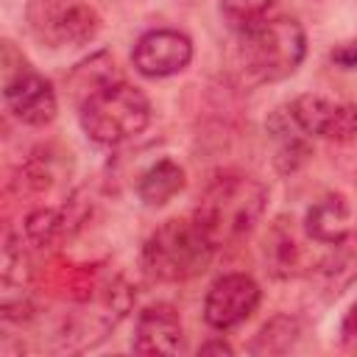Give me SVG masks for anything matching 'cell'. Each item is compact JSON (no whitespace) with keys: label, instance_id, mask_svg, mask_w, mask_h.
<instances>
[{"label":"cell","instance_id":"obj_1","mask_svg":"<svg viewBox=\"0 0 357 357\" xmlns=\"http://www.w3.org/2000/svg\"><path fill=\"white\" fill-rule=\"evenodd\" d=\"M265 206L268 187L259 178L226 170L206 181L192 209V220L206 231V237L218 248H223L245 240L262 220Z\"/></svg>","mask_w":357,"mask_h":357},{"label":"cell","instance_id":"obj_2","mask_svg":"<svg viewBox=\"0 0 357 357\" xmlns=\"http://www.w3.org/2000/svg\"><path fill=\"white\" fill-rule=\"evenodd\" d=\"M237 31V67L251 84L284 81L307 56V33L296 17H262Z\"/></svg>","mask_w":357,"mask_h":357},{"label":"cell","instance_id":"obj_3","mask_svg":"<svg viewBox=\"0 0 357 357\" xmlns=\"http://www.w3.org/2000/svg\"><path fill=\"white\" fill-rule=\"evenodd\" d=\"M81 131L98 145H120L142 134L151 123V100L123 78H112L84 95L78 103Z\"/></svg>","mask_w":357,"mask_h":357},{"label":"cell","instance_id":"obj_4","mask_svg":"<svg viewBox=\"0 0 357 357\" xmlns=\"http://www.w3.org/2000/svg\"><path fill=\"white\" fill-rule=\"evenodd\" d=\"M215 251L218 245L192 218H170L148 234L139 262L156 282H187L209 268Z\"/></svg>","mask_w":357,"mask_h":357},{"label":"cell","instance_id":"obj_5","mask_svg":"<svg viewBox=\"0 0 357 357\" xmlns=\"http://www.w3.org/2000/svg\"><path fill=\"white\" fill-rule=\"evenodd\" d=\"M28 22L36 39L50 47H78L100 31L98 11L81 0H33L28 6Z\"/></svg>","mask_w":357,"mask_h":357},{"label":"cell","instance_id":"obj_6","mask_svg":"<svg viewBox=\"0 0 357 357\" xmlns=\"http://www.w3.org/2000/svg\"><path fill=\"white\" fill-rule=\"evenodd\" d=\"M287 112L301 134H312L337 145L357 139V103L304 92L287 103Z\"/></svg>","mask_w":357,"mask_h":357},{"label":"cell","instance_id":"obj_7","mask_svg":"<svg viewBox=\"0 0 357 357\" xmlns=\"http://www.w3.org/2000/svg\"><path fill=\"white\" fill-rule=\"evenodd\" d=\"M3 100L8 114L25 126H47L56 120L59 112V98L53 84L36 70H31L25 61L20 67H6Z\"/></svg>","mask_w":357,"mask_h":357},{"label":"cell","instance_id":"obj_8","mask_svg":"<svg viewBox=\"0 0 357 357\" xmlns=\"http://www.w3.org/2000/svg\"><path fill=\"white\" fill-rule=\"evenodd\" d=\"M262 301L259 282L248 273H223L218 276L204 296V321L218 329H234L248 321Z\"/></svg>","mask_w":357,"mask_h":357},{"label":"cell","instance_id":"obj_9","mask_svg":"<svg viewBox=\"0 0 357 357\" xmlns=\"http://www.w3.org/2000/svg\"><path fill=\"white\" fill-rule=\"evenodd\" d=\"M192 61V39L176 28L145 31L131 50V64L145 78H170Z\"/></svg>","mask_w":357,"mask_h":357},{"label":"cell","instance_id":"obj_10","mask_svg":"<svg viewBox=\"0 0 357 357\" xmlns=\"http://www.w3.org/2000/svg\"><path fill=\"white\" fill-rule=\"evenodd\" d=\"M131 349L137 354H178L184 351V326L173 304L156 301L139 310L134 321Z\"/></svg>","mask_w":357,"mask_h":357},{"label":"cell","instance_id":"obj_11","mask_svg":"<svg viewBox=\"0 0 357 357\" xmlns=\"http://www.w3.org/2000/svg\"><path fill=\"white\" fill-rule=\"evenodd\" d=\"M84 215H86V209H84V204H78V198H70L59 206H39L25 218L22 234L31 245H42V248L56 245L81 229Z\"/></svg>","mask_w":357,"mask_h":357},{"label":"cell","instance_id":"obj_12","mask_svg":"<svg viewBox=\"0 0 357 357\" xmlns=\"http://www.w3.org/2000/svg\"><path fill=\"white\" fill-rule=\"evenodd\" d=\"M304 234L321 245H337L343 243L354 226H351V206L346 195L340 192H326L321 195L304 215Z\"/></svg>","mask_w":357,"mask_h":357},{"label":"cell","instance_id":"obj_13","mask_svg":"<svg viewBox=\"0 0 357 357\" xmlns=\"http://www.w3.org/2000/svg\"><path fill=\"white\" fill-rule=\"evenodd\" d=\"M265 265L276 279H290L304 273V245L298 229L287 218H276L265 234Z\"/></svg>","mask_w":357,"mask_h":357},{"label":"cell","instance_id":"obj_14","mask_svg":"<svg viewBox=\"0 0 357 357\" xmlns=\"http://www.w3.org/2000/svg\"><path fill=\"white\" fill-rule=\"evenodd\" d=\"M184 181H187L184 167L165 156V159H156L153 165H148L137 176L134 190L145 206H165L184 190Z\"/></svg>","mask_w":357,"mask_h":357},{"label":"cell","instance_id":"obj_15","mask_svg":"<svg viewBox=\"0 0 357 357\" xmlns=\"http://www.w3.org/2000/svg\"><path fill=\"white\" fill-rule=\"evenodd\" d=\"M298 335H301L298 318L279 312V315H273L271 321H265L259 326V332L254 335L248 351L251 354H284V351H290L296 346Z\"/></svg>","mask_w":357,"mask_h":357},{"label":"cell","instance_id":"obj_16","mask_svg":"<svg viewBox=\"0 0 357 357\" xmlns=\"http://www.w3.org/2000/svg\"><path fill=\"white\" fill-rule=\"evenodd\" d=\"M273 6L276 0H220V11L234 28H245L248 22L268 17Z\"/></svg>","mask_w":357,"mask_h":357},{"label":"cell","instance_id":"obj_17","mask_svg":"<svg viewBox=\"0 0 357 357\" xmlns=\"http://www.w3.org/2000/svg\"><path fill=\"white\" fill-rule=\"evenodd\" d=\"M307 159H310V145L304 142L301 131L279 139V151H276V167H279L282 173H293V170H296V167H301Z\"/></svg>","mask_w":357,"mask_h":357},{"label":"cell","instance_id":"obj_18","mask_svg":"<svg viewBox=\"0 0 357 357\" xmlns=\"http://www.w3.org/2000/svg\"><path fill=\"white\" fill-rule=\"evenodd\" d=\"M329 61L335 67H343V70H357V36H351L346 42H337L329 50Z\"/></svg>","mask_w":357,"mask_h":357},{"label":"cell","instance_id":"obj_19","mask_svg":"<svg viewBox=\"0 0 357 357\" xmlns=\"http://www.w3.org/2000/svg\"><path fill=\"white\" fill-rule=\"evenodd\" d=\"M340 337H343V343L349 349H357V301L349 307V312H346V318L340 324Z\"/></svg>","mask_w":357,"mask_h":357},{"label":"cell","instance_id":"obj_20","mask_svg":"<svg viewBox=\"0 0 357 357\" xmlns=\"http://www.w3.org/2000/svg\"><path fill=\"white\" fill-rule=\"evenodd\" d=\"M201 354H209V351H218V354H231V346L220 337V340H206V343H201V349H198Z\"/></svg>","mask_w":357,"mask_h":357}]
</instances>
